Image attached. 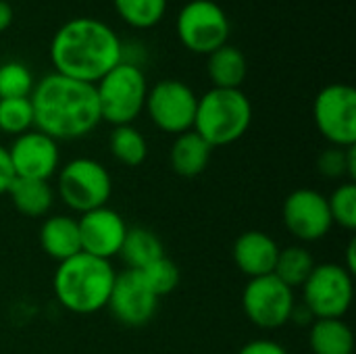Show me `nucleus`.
<instances>
[{
	"mask_svg": "<svg viewBox=\"0 0 356 354\" xmlns=\"http://www.w3.org/2000/svg\"><path fill=\"white\" fill-rule=\"evenodd\" d=\"M123 58L125 46L119 33L94 17L65 21L50 40V63L54 73L92 86Z\"/></svg>",
	"mask_w": 356,
	"mask_h": 354,
	"instance_id": "nucleus-1",
	"label": "nucleus"
},
{
	"mask_svg": "<svg viewBox=\"0 0 356 354\" xmlns=\"http://www.w3.org/2000/svg\"><path fill=\"white\" fill-rule=\"evenodd\" d=\"M33 125L52 140H79L92 134L100 117L96 88L60 73L44 75L29 94Z\"/></svg>",
	"mask_w": 356,
	"mask_h": 354,
	"instance_id": "nucleus-2",
	"label": "nucleus"
},
{
	"mask_svg": "<svg viewBox=\"0 0 356 354\" xmlns=\"http://www.w3.org/2000/svg\"><path fill=\"white\" fill-rule=\"evenodd\" d=\"M111 261L79 252L58 263L52 280L56 300L75 315H92L108 305L115 284Z\"/></svg>",
	"mask_w": 356,
	"mask_h": 354,
	"instance_id": "nucleus-3",
	"label": "nucleus"
},
{
	"mask_svg": "<svg viewBox=\"0 0 356 354\" xmlns=\"http://www.w3.org/2000/svg\"><path fill=\"white\" fill-rule=\"evenodd\" d=\"M252 123V104L242 90L211 88L198 98L194 131L211 146L238 142Z\"/></svg>",
	"mask_w": 356,
	"mask_h": 354,
	"instance_id": "nucleus-4",
	"label": "nucleus"
},
{
	"mask_svg": "<svg viewBox=\"0 0 356 354\" xmlns=\"http://www.w3.org/2000/svg\"><path fill=\"white\" fill-rule=\"evenodd\" d=\"M100 117L111 125H131L146 104V75L134 61H121L98 83H94Z\"/></svg>",
	"mask_w": 356,
	"mask_h": 354,
	"instance_id": "nucleus-5",
	"label": "nucleus"
},
{
	"mask_svg": "<svg viewBox=\"0 0 356 354\" xmlns=\"http://www.w3.org/2000/svg\"><path fill=\"white\" fill-rule=\"evenodd\" d=\"M56 192L71 211L83 215L88 211L106 207L113 194V182L102 163L79 156L58 169Z\"/></svg>",
	"mask_w": 356,
	"mask_h": 354,
	"instance_id": "nucleus-6",
	"label": "nucleus"
},
{
	"mask_svg": "<svg viewBox=\"0 0 356 354\" xmlns=\"http://www.w3.org/2000/svg\"><path fill=\"white\" fill-rule=\"evenodd\" d=\"M175 29L184 48L196 54H211L227 44L232 25L227 13L215 0H190L179 8Z\"/></svg>",
	"mask_w": 356,
	"mask_h": 354,
	"instance_id": "nucleus-7",
	"label": "nucleus"
},
{
	"mask_svg": "<svg viewBox=\"0 0 356 354\" xmlns=\"http://www.w3.org/2000/svg\"><path fill=\"white\" fill-rule=\"evenodd\" d=\"M355 298L353 273L338 263L315 265L302 284V305L315 319H342Z\"/></svg>",
	"mask_w": 356,
	"mask_h": 354,
	"instance_id": "nucleus-8",
	"label": "nucleus"
},
{
	"mask_svg": "<svg viewBox=\"0 0 356 354\" xmlns=\"http://www.w3.org/2000/svg\"><path fill=\"white\" fill-rule=\"evenodd\" d=\"M313 119L319 134L338 148L356 144V90L348 83H330L313 102Z\"/></svg>",
	"mask_w": 356,
	"mask_h": 354,
	"instance_id": "nucleus-9",
	"label": "nucleus"
},
{
	"mask_svg": "<svg viewBox=\"0 0 356 354\" xmlns=\"http://www.w3.org/2000/svg\"><path fill=\"white\" fill-rule=\"evenodd\" d=\"M198 96L179 79H163L148 88L144 111L150 121L165 134L179 136L194 127Z\"/></svg>",
	"mask_w": 356,
	"mask_h": 354,
	"instance_id": "nucleus-10",
	"label": "nucleus"
},
{
	"mask_svg": "<svg viewBox=\"0 0 356 354\" xmlns=\"http://www.w3.org/2000/svg\"><path fill=\"white\" fill-rule=\"evenodd\" d=\"M294 305V290L280 282L273 273L252 277L242 292L244 315L261 330H277L286 325L292 317Z\"/></svg>",
	"mask_w": 356,
	"mask_h": 354,
	"instance_id": "nucleus-11",
	"label": "nucleus"
},
{
	"mask_svg": "<svg viewBox=\"0 0 356 354\" xmlns=\"http://www.w3.org/2000/svg\"><path fill=\"white\" fill-rule=\"evenodd\" d=\"M282 219L286 230L300 242H317L334 225L327 196L311 188H298L288 194L282 207Z\"/></svg>",
	"mask_w": 356,
	"mask_h": 354,
	"instance_id": "nucleus-12",
	"label": "nucleus"
},
{
	"mask_svg": "<svg viewBox=\"0 0 356 354\" xmlns=\"http://www.w3.org/2000/svg\"><path fill=\"white\" fill-rule=\"evenodd\" d=\"M106 307L119 323L127 328H142L154 317L159 298L146 286L140 271L123 269L115 275Z\"/></svg>",
	"mask_w": 356,
	"mask_h": 354,
	"instance_id": "nucleus-13",
	"label": "nucleus"
},
{
	"mask_svg": "<svg viewBox=\"0 0 356 354\" xmlns=\"http://www.w3.org/2000/svg\"><path fill=\"white\" fill-rule=\"evenodd\" d=\"M6 150L15 177L48 182L58 171V142L38 129H29L17 136Z\"/></svg>",
	"mask_w": 356,
	"mask_h": 354,
	"instance_id": "nucleus-14",
	"label": "nucleus"
},
{
	"mask_svg": "<svg viewBox=\"0 0 356 354\" xmlns=\"http://www.w3.org/2000/svg\"><path fill=\"white\" fill-rule=\"evenodd\" d=\"M77 225H79L81 252L104 261H111L113 257L119 255L125 234L129 230L123 217L108 207H100L83 213L77 219Z\"/></svg>",
	"mask_w": 356,
	"mask_h": 354,
	"instance_id": "nucleus-15",
	"label": "nucleus"
},
{
	"mask_svg": "<svg viewBox=\"0 0 356 354\" xmlns=\"http://www.w3.org/2000/svg\"><path fill=\"white\" fill-rule=\"evenodd\" d=\"M232 255H234L236 267L252 280V277H263V275L273 273L280 246L269 234L250 230V232H244L234 242Z\"/></svg>",
	"mask_w": 356,
	"mask_h": 354,
	"instance_id": "nucleus-16",
	"label": "nucleus"
},
{
	"mask_svg": "<svg viewBox=\"0 0 356 354\" xmlns=\"http://www.w3.org/2000/svg\"><path fill=\"white\" fill-rule=\"evenodd\" d=\"M40 246L56 263H63V261L79 255L81 240H79L77 219H73L69 215L48 217L40 227Z\"/></svg>",
	"mask_w": 356,
	"mask_h": 354,
	"instance_id": "nucleus-17",
	"label": "nucleus"
},
{
	"mask_svg": "<svg viewBox=\"0 0 356 354\" xmlns=\"http://www.w3.org/2000/svg\"><path fill=\"white\" fill-rule=\"evenodd\" d=\"M207 56V73L213 81V88L240 90L248 73L244 52L232 44H223Z\"/></svg>",
	"mask_w": 356,
	"mask_h": 354,
	"instance_id": "nucleus-18",
	"label": "nucleus"
},
{
	"mask_svg": "<svg viewBox=\"0 0 356 354\" xmlns=\"http://www.w3.org/2000/svg\"><path fill=\"white\" fill-rule=\"evenodd\" d=\"M211 152L213 148L194 129H190L175 138L171 152H169V161L177 175L196 177L207 169L211 161Z\"/></svg>",
	"mask_w": 356,
	"mask_h": 354,
	"instance_id": "nucleus-19",
	"label": "nucleus"
},
{
	"mask_svg": "<svg viewBox=\"0 0 356 354\" xmlns=\"http://www.w3.org/2000/svg\"><path fill=\"white\" fill-rule=\"evenodd\" d=\"M313 354H353L355 334L342 319H315L309 332Z\"/></svg>",
	"mask_w": 356,
	"mask_h": 354,
	"instance_id": "nucleus-20",
	"label": "nucleus"
},
{
	"mask_svg": "<svg viewBox=\"0 0 356 354\" xmlns=\"http://www.w3.org/2000/svg\"><path fill=\"white\" fill-rule=\"evenodd\" d=\"M6 194L10 196L15 209L25 217H44L54 202V190L44 179L15 177Z\"/></svg>",
	"mask_w": 356,
	"mask_h": 354,
	"instance_id": "nucleus-21",
	"label": "nucleus"
},
{
	"mask_svg": "<svg viewBox=\"0 0 356 354\" xmlns=\"http://www.w3.org/2000/svg\"><path fill=\"white\" fill-rule=\"evenodd\" d=\"M163 255H165L163 242L159 240V236L154 232H150L146 227L127 230L125 240L119 250V257L123 259L127 269H134V271L144 269L146 265L161 259Z\"/></svg>",
	"mask_w": 356,
	"mask_h": 354,
	"instance_id": "nucleus-22",
	"label": "nucleus"
},
{
	"mask_svg": "<svg viewBox=\"0 0 356 354\" xmlns=\"http://www.w3.org/2000/svg\"><path fill=\"white\" fill-rule=\"evenodd\" d=\"M315 265L317 263L313 255L305 246H288V248H280L273 275L294 290V288H302V284L313 273Z\"/></svg>",
	"mask_w": 356,
	"mask_h": 354,
	"instance_id": "nucleus-23",
	"label": "nucleus"
},
{
	"mask_svg": "<svg viewBox=\"0 0 356 354\" xmlns=\"http://www.w3.org/2000/svg\"><path fill=\"white\" fill-rule=\"evenodd\" d=\"M111 154L127 167H138L148 156V142L134 125H117L108 138Z\"/></svg>",
	"mask_w": 356,
	"mask_h": 354,
	"instance_id": "nucleus-24",
	"label": "nucleus"
},
{
	"mask_svg": "<svg viewBox=\"0 0 356 354\" xmlns=\"http://www.w3.org/2000/svg\"><path fill=\"white\" fill-rule=\"evenodd\" d=\"M117 15L131 27H154L167 13V0H113Z\"/></svg>",
	"mask_w": 356,
	"mask_h": 354,
	"instance_id": "nucleus-25",
	"label": "nucleus"
},
{
	"mask_svg": "<svg viewBox=\"0 0 356 354\" xmlns=\"http://www.w3.org/2000/svg\"><path fill=\"white\" fill-rule=\"evenodd\" d=\"M33 127V106L27 98H2L0 100V131L21 136Z\"/></svg>",
	"mask_w": 356,
	"mask_h": 354,
	"instance_id": "nucleus-26",
	"label": "nucleus"
},
{
	"mask_svg": "<svg viewBox=\"0 0 356 354\" xmlns=\"http://www.w3.org/2000/svg\"><path fill=\"white\" fill-rule=\"evenodd\" d=\"M35 81L27 65L19 61H6L0 65V100L2 98H27Z\"/></svg>",
	"mask_w": 356,
	"mask_h": 354,
	"instance_id": "nucleus-27",
	"label": "nucleus"
},
{
	"mask_svg": "<svg viewBox=\"0 0 356 354\" xmlns=\"http://www.w3.org/2000/svg\"><path fill=\"white\" fill-rule=\"evenodd\" d=\"M140 275L144 277L146 286L152 290V294L156 298L171 294L179 286V269L165 255L161 259L152 261L150 265H146L144 269H140Z\"/></svg>",
	"mask_w": 356,
	"mask_h": 354,
	"instance_id": "nucleus-28",
	"label": "nucleus"
},
{
	"mask_svg": "<svg viewBox=\"0 0 356 354\" xmlns=\"http://www.w3.org/2000/svg\"><path fill=\"white\" fill-rule=\"evenodd\" d=\"M330 204V213L334 223H338L340 227L355 232L356 230V186L355 182H346L342 186H338L332 196L327 198Z\"/></svg>",
	"mask_w": 356,
	"mask_h": 354,
	"instance_id": "nucleus-29",
	"label": "nucleus"
},
{
	"mask_svg": "<svg viewBox=\"0 0 356 354\" xmlns=\"http://www.w3.org/2000/svg\"><path fill=\"white\" fill-rule=\"evenodd\" d=\"M317 167L321 171V175L330 177V179H338L346 175V148H338L332 146L330 150L321 152Z\"/></svg>",
	"mask_w": 356,
	"mask_h": 354,
	"instance_id": "nucleus-30",
	"label": "nucleus"
},
{
	"mask_svg": "<svg viewBox=\"0 0 356 354\" xmlns=\"http://www.w3.org/2000/svg\"><path fill=\"white\" fill-rule=\"evenodd\" d=\"M238 354H290V353H288L280 342L261 338V340H252V342L244 344Z\"/></svg>",
	"mask_w": 356,
	"mask_h": 354,
	"instance_id": "nucleus-31",
	"label": "nucleus"
},
{
	"mask_svg": "<svg viewBox=\"0 0 356 354\" xmlns=\"http://www.w3.org/2000/svg\"><path fill=\"white\" fill-rule=\"evenodd\" d=\"M13 179H15V173H13V165L8 159V150L0 144V196L8 192Z\"/></svg>",
	"mask_w": 356,
	"mask_h": 354,
	"instance_id": "nucleus-32",
	"label": "nucleus"
},
{
	"mask_svg": "<svg viewBox=\"0 0 356 354\" xmlns=\"http://www.w3.org/2000/svg\"><path fill=\"white\" fill-rule=\"evenodd\" d=\"M13 6L6 0H0V33L6 31L13 23Z\"/></svg>",
	"mask_w": 356,
	"mask_h": 354,
	"instance_id": "nucleus-33",
	"label": "nucleus"
},
{
	"mask_svg": "<svg viewBox=\"0 0 356 354\" xmlns=\"http://www.w3.org/2000/svg\"><path fill=\"white\" fill-rule=\"evenodd\" d=\"M355 255H356V240L353 238V240L348 242V248H346V263L342 265V267H344L348 273H353V275H355V271H356Z\"/></svg>",
	"mask_w": 356,
	"mask_h": 354,
	"instance_id": "nucleus-34",
	"label": "nucleus"
},
{
	"mask_svg": "<svg viewBox=\"0 0 356 354\" xmlns=\"http://www.w3.org/2000/svg\"><path fill=\"white\" fill-rule=\"evenodd\" d=\"M346 175L350 177V182H355L356 177V144L346 148Z\"/></svg>",
	"mask_w": 356,
	"mask_h": 354,
	"instance_id": "nucleus-35",
	"label": "nucleus"
}]
</instances>
